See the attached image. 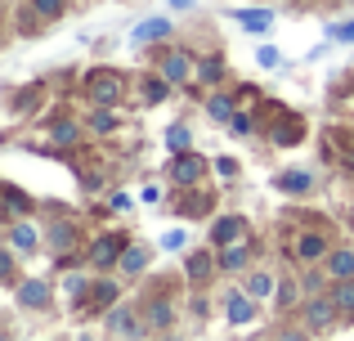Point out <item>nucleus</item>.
<instances>
[{"label": "nucleus", "instance_id": "nucleus-1", "mask_svg": "<svg viewBox=\"0 0 354 341\" xmlns=\"http://www.w3.org/2000/svg\"><path fill=\"white\" fill-rule=\"evenodd\" d=\"M242 234H247V220H242V216H220L216 225H211V243H216V247L242 243Z\"/></svg>", "mask_w": 354, "mask_h": 341}, {"label": "nucleus", "instance_id": "nucleus-2", "mask_svg": "<svg viewBox=\"0 0 354 341\" xmlns=\"http://www.w3.org/2000/svg\"><path fill=\"white\" fill-rule=\"evenodd\" d=\"M90 95H95V104H117L121 99V77H113V72H95V77H90Z\"/></svg>", "mask_w": 354, "mask_h": 341}, {"label": "nucleus", "instance_id": "nucleus-3", "mask_svg": "<svg viewBox=\"0 0 354 341\" xmlns=\"http://www.w3.org/2000/svg\"><path fill=\"white\" fill-rule=\"evenodd\" d=\"M202 171H207V162L193 158V153H184V158H175V184H198Z\"/></svg>", "mask_w": 354, "mask_h": 341}, {"label": "nucleus", "instance_id": "nucleus-4", "mask_svg": "<svg viewBox=\"0 0 354 341\" xmlns=\"http://www.w3.org/2000/svg\"><path fill=\"white\" fill-rule=\"evenodd\" d=\"M162 77L166 81H189L193 77V59L189 54H166L162 59Z\"/></svg>", "mask_w": 354, "mask_h": 341}, {"label": "nucleus", "instance_id": "nucleus-5", "mask_svg": "<svg viewBox=\"0 0 354 341\" xmlns=\"http://www.w3.org/2000/svg\"><path fill=\"white\" fill-rule=\"evenodd\" d=\"M121 256V234H108V238H99L95 247H90V261L95 265H113Z\"/></svg>", "mask_w": 354, "mask_h": 341}, {"label": "nucleus", "instance_id": "nucleus-6", "mask_svg": "<svg viewBox=\"0 0 354 341\" xmlns=\"http://www.w3.org/2000/svg\"><path fill=\"white\" fill-rule=\"evenodd\" d=\"M305 319H310L314 333H319V328H328L332 319H337V301H314V306H305Z\"/></svg>", "mask_w": 354, "mask_h": 341}, {"label": "nucleus", "instance_id": "nucleus-7", "mask_svg": "<svg viewBox=\"0 0 354 341\" xmlns=\"http://www.w3.org/2000/svg\"><path fill=\"white\" fill-rule=\"evenodd\" d=\"M251 319H256V306H251L247 297H229V324H251Z\"/></svg>", "mask_w": 354, "mask_h": 341}, {"label": "nucleus", "instance_id": "nucleus-8", "mask_svg": "<svg viewBox=\"0 0 354 341\" xmlns=\"http://www.w3.org/2000/svg\"><path fill=\"white\" fill-rule=\"evenodd\" d=\"M108 328H113V333H126V337H139V333H144V328L130 319V310H113V315H108Z\"/></svg>", "mask_w": 354, "mask_h": 341}, {"label": "nucleus", "instance_id": "nucleus-9", "mask_svg": "<svg viewBox=\"0 0 354 341\" xmlns=\"http://www.w3.org/2000/svg\"><path fill=\"white\" fill-rule=\"evenodd\" d=\"M207 113L216 117V122H234V99H225V95H211V99H207Z\"/></svg>", "mask_w": 354, "mask_h": 341}, {"label": "nucleus", "instance_id": "nucleus-10", "mask_svg": "<svg viewBox=\"0 0 354 341\" xmlns=\"http://www.w3.org/2000/svg\"><path fill=\"white\" fill-rule=\"evenodd\" d=\"M171 32V27H166V18H148V23H139V41H162V36Z\"/></svg>", "mask_w": 354, "mask_h": 341}, {"label": "nucleus", "instance_id": "nucleus-11", "mask_svg": "<svg viewBox=\"0 0 354 341\" xmlns=\"http://www.w3.org/2000/svg\"><path fill=\"white\" fill-rule=\"evenodd\" d=\"M328 270L337 274V279H350V274H354V252H332Z\"/></svg>", "mask_w": 354, "mask_h": 341}, {"label": "nucleus", "instance_id": "nucleus-12", "mask_svg": "<svg viewBox=\"0 0 354 341\" xmlns=\"http://www.w3.org/2000/svg\"><path fill=\"white\" fill-rule=\"evenodd\" d=\"M296 252H301L305 261H319V256L328 252V243H323L319 234H305V238H301V247H296Z\"/></svg>", "mask_w": 354, "mask_h": 341}, {"label": "nucleus", "instance_id": "nucleus-13", "mask_svg": "<svg viewBox=\"0 0 354 341\" xmlns=\"http://www.w3.org/2000/svg\"><path fill=\"white\" fill-rule=\"evenodd\" d=\"M18 297H23V306H45V301H50V288H45V283H27L23 292H18Z\"/></svg>", "mask_w": 354, "mask_h": 341}, {"label": "nucleus", "instance_id": "nucleus-14", "mask_svg": "<svg viewBox=\"0 0 354 341\" xmlns=\"http://www.w3.org/2000/svg\"><path fill=\"white\" fill-rule=\"evenodd\" d=\"M314 184V175H305V171H292V175H283L278 180V189H287V193H305Z\"/></svg>", "mask_w": 354, "mask_h": 341}, {"label": "nucleus", "instance_id": "nucleus-15", "mask_svg": "<svg viewBox=\"0 0 354 341\" xmlns=\"http://www.w3.org/2000/svg\"><path fill=\"white\" fill-rule=\"evenodd\" d=\"M220 265H225V270H242V265H247V243H229V252L220 256Z\"/></svg>", "mask_w": 354, "mask_h": 341}, {"label": "nucleus", "instance_id": "nucleus-16", "mask_svg": "<svg viewBox=\"0 0 354 341\" xmlns=\"http://www.w3.org/2000/svg\"><path fill=\"white\" fill-rule=\"evenodd\" d=\"M144 265H148V252H144V247H130V252L121 256V270H126V274H139Z\"/></svg>", "mask_w": 354, "mask_h": 341}, {"label": "nucleus", "instance_id": "nucleus-17", "mask_svg": "<svg viewBox=\"0 0 354 341\" xmlns=\"http://www.w3.org/2000/svg\"><path fill=\"white\" fill-rule=\"evenodd\" d=\"M189 126H171V135H166V144H171V153H189Z\"/></svg>", "mask_w": 354, "mask_h": 341}, {"label": "nucleus", "instance_id": "nucleus-18", "mask_svg": "<svg viewBox=\"0 0 354 341\" xmlns=\"http://www.w3.org/2000/svg\"><path fill=\"white\" fill-rule=\"evenodd\" d=\"M14 247H18V252H36V229L32 225H18L14 229Z\"/></svg>", "mask_w": 354, "mask_h": 341}, {"label": "nucleus", "instance_id": "nucleus-19", "mask_svg": "<svg viewBox=\"0 0 354 341\" xmlns=\"http://www.w3.org/2000/svg\"><path fill=\"white\" fill-rule=\"evenodd\" d=\"M332 301H337V310H354V283L341 279V283H337V297H332Z\"/></svg>", "mask_w": 354, "mask_h": 341}, {"label": "nucleus", "instance_id": "nucleus-20", "mask_svg": "<svg viewBox=\"0 0 354 341\" xmlns=\"http://www.w3.org/2000/svg\"><path fill=\"white\" fill-rule=\"evenodd\" d=\"M198 77L202 81H220V77H225V63H220V59H202L198 63Z\"/></svg>", "mask_w": 354, "mask_h": 341}, {"label": "nucleus", "instance_id": "nucleus-21", "mask_svg": "<svg viewBox=\"0 0 354 341\" xmlns=\"http://www.w3.org/2000/svg\"><path fill=\"white\" fill-rule=\"evenodd\" d=\"M148 319H153V328H171V306H162V301H157V306H148Z\"/></svg>", "mask_w": 354, "mask_h": 341}, {"label": "nucleus", "instance_id": "nucleus-22", "mask_svg": "<svg viewBox=\"0 0 354 341\" xmlns=\"http://www.w3.org/2000/svg\"><path fill=\"white\" fill-rule=\"evenodd\" d=\"M269 288H274V279H269V274H251V283H247L251 297H269Z\"/></svg>", "mask_w": 354, "mask_h": 341}, {"label": "nucleus", "instance_id": "nucleus-23", "mask_svg": "<svg viewBox=\"0 0 354 341\" xmlns=\"http://www.w3.org/2000/svg\"><path fill=\"white\" fill-rule=\"evenodd\" d=\"M207 274H211V256L207 252L193 256V261H189V279H207Z\"/></svg>", "mask_w": 354, "mask_h": 341}, {"label": "nucleus", "instance_id": "nucleus-24", "mask_svg": "<svg viewBox=\"0 0 354 341\" xmlns=\"http://www.w3.org/2000/svg\"><path fill=\"white\" fill-rule=\"evenodd\" d=\"M238 18H242V23L251 27V32H269V23H274L269 14H251V9H247V14H238Z\"/></svg>", "mask_w": 354, "mask_h": 341}, {"label": "nucleus", "instance_id": "nucleus-25", "mask_svg": "<svg viewBox=\"0 0 354 341\" xmlns=\"http://www.w3.org/2000/svg\"><path fill=\"white\" fill-rule=\"evenodd\" d=\"M117 301V283H95V306H108Z\"/></svg>", "mask_w": 354, "mask_h": 341}, {"label": "nucleus", "instance_id": "nucleus-26", "mask_svg": "<svg viewBox=\"0 0 354 341\" xmlns=\"http://www.w3.org/2000/svg\"><path fill=\"white\" fill-rule=\"evenodd\" d=\"M5 202H9V207L18 211V216H23V211H27V198H23V193L14 189V184H5Z\"/></svg>", "mask_w": 354, "mask_h": 341}, {"label": "nucleus", "instance_id": "nucleus-27", "mask_svg": "<svg viewBox=\"0 0 354 341\" xmlns=\"http://www.w3.org/2000/svg\"><path fill=\"white\" fill-rule=\"evenodd\" d=\"M32 5L41 9L45 18H59V14H63V0H32Z\"/></svg>", "mask_w": 354, "mask_h": 341}, {"label": "nucleus", "instance_id": "nucleus-28", "mask_svg": "<svg viewBox=\"0 0 354 341\" xmlns=\"http://www.w3.org/2000/svg\"><path fill=\"white\" fill-rule=\"evenodd\" d=\"M72 140H77V126H68V122L54 126V144H72Z\"/></svg>", "mask_w": 354, "mask_h": 341}, {"label": "nucleus", "instance_id": "nucleus-29", "mask_svg": "<svg viewBox=\"0 0 354 341\" xmlns=\"http://www.w3.org/2000/svg\"><path fill=\"white\" fill-rule=\"evenodd\" d=\"M166 86H171V81H148V99H153V104H162V99H166Z\"/></svg>", "mask_w": 354, "mask_h": 341}, {"label": "nucleus", "instance_id": "nucleus-30", "mask_svg": "<svg viewBox=\"0 0 354 341\" xmlns=\"http://www.w3.org/2000/svg\"><path fill=\"white\" fill-rule=\"evenodd\" d=\"M50 243H54V247H68V243H72V229H68V225H54Z\"/></svg>", "mask_w": 354, "mask_h": 341}, {"label": "nucleus", "instance_id": "nucleus-31", "mask_svg": "<svg viewBox=\"0 0 354 341\" xmlns=\"http://www.w3.org/2000/svg\"><path fill=\"white\" fill-rule=\"evenodd\" d=\"M68 297L72 301H86V279H68Z\"/></svg>", "mask_w": 354, "mask_h": 341}, {"label": "nucleus", "instance_id": "nucleus-32", "mask_svg": "<svg viewBox=\"0 0 354 341\" xmlns=\"http://www.w3.org/2000/svg\"><path fill=\"white\" fill-rule=\"evenodd\" d=\"M216 171H220V175H238V162H234V158H220Z\"/></svg>", "mask_w": 354, "mask_h": 341}, {"label": "nucleus", "instance_id": "nucleus-33", "mask_svg": "<svg viewBox=\"0 0 354 341\" xmlns=\"http://www.w3.org/2000/svg\"><path fill=\"white\" fill-rule=\"evenodd\" d=\"M113 126V113H95V131H108Z\"/></svg>", "mask_w": 354, "mask_h": 341}, {"label": "nucleus", "instance_id": "nucleus-34", "mask_svg": "<svg viewBox=\"0 0 354 341\" xmlns=\"http://www.w3.org/2000/svg\"><path fill=\"white\" fill-rule=\"evenodd\" d=\"M229 126H234L238 135H247V131H251V117H234V122H229Z\"/></svg>", "mask_w": 354, "mask_h": 341}, {"label": "nucleus", "instance_id": "nucleus-35", "mask_svg": "<svg viewBox=\"0 0 354 341\" xmlns=\"http://www.w3.org/2000/svg\"><path fill=\"white\" fill-rule=\"evenodd\" d=\"M337 41H354V23H341L337 27Z\"/></svg>", "mask_w": 354, "mask_h": 341}, {"label": "nucleus", "instance_id": "nucleus-36", "mask_svg": "<svg viewBox=\"0 0 354 341\" xmlns=\"http://www.w3.org/2000/svg\"><path fill=\"white\" fill-rule=\"evenodd\" d=\"M171 5H175V9H189V5H193V0H171Z\"/></svg>", "mask_w": 354, "mask_h": 341}, {"label": "nucleus", "instance_id": "nucleus-37", "mask_svg": "<svg viewBox=\"0 0 354 341\" xmlns=\"http://www.w3.org/2000/svg\"><path fill=\"white\" fill-rule=\"evenodd\" d=\"M350 5H354V0H350Z\"/></svg>", "mask_w": 354, "mask_h": 341}]
</instances>
